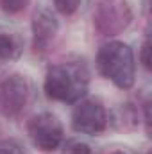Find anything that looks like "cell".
<instances>
[{"instance_id":"cell-8","label":"cell","mask_w":152,"mask_h":154,"mask_svg":"<svg viewBox=\"0 0 152 154\" xmlns=\"http://www.w3.org/2000/svg\"><path fill=\"white\" fill-rule=\"evenodd\" d=\"M20 47L22 45H20L16 36L0 32V61H9V59L18 57Z\"/></svg>"},{"instance_id":"cell-3","label":"cell","mask_w":152,"mask_h":154,"mask_svg":"<svg viewBox=\"0 0 152 154\" xmlns=\"http://www.w3.org/2000/svg\"><path fill=\"white\" fill-rule=\"evenodd\" d=\"M131 22V9L125 0H99L95 11L97 29L104 34H118Z\"/></svg>"},{"instance_id":"cell-9","label":"cell","mask_w":152,"mask_h":154,"mask_svg":"<svg viewBox=\"0 0 152 154\" xmlns=\"http://www.w3.org/2000/svg\"><path fill=\"white\" fill-rule=\"evenodd\" d=\"M31 0H0V5L5 13H20L29 5Z\"/></svg>"},{"instance_id":"cell-6","label":"cell","mask_w":152,"mask_h":154,"mask_svg":"<svg viewBox=\"0 0 152 154\" xmlns=\"http://www.w3.org/2000/svg\"><path fill=\"white\" fill-rule=\"evenodd\" d=\"M29 99V82L22 75H11L0 84V109L5 115L22 111Z\"/></svg>"},{"instance_id":"cell-1","label":"cell","mask_w":152,"mask_h":154,"mask_svg":"<svg viewBox=\"0 0 152 154\" xmlns=\"http://www.w3.org/2000/svg\"><path fill=\"white\" fill-rule=\"evenodd\" d=\"M97 66L102 75L122 90H129L134 84V54L127 43H106L99 50Z\"/></svg>"},{"instance_id":"cell-11","label":"cell","mask_w":152,"mask_h":154,"mask_svg":"<svg viewBox=\"0 0 152 154\" xmlns=\"http://www.w3.org/2000/svg\"><path fill=\"white\" fill-rule=\"evenodd\" d=\"M0 154H23V151L18 142L4 140V142H0Z\"/></svg>"},{"instance_id":"cell-13","label":"cell","mask_w":152,"mask_h":154,"mask_svg":"<svg viewBox=\"0 0 152 154\" xmlns=\"http://www.w3.org/2000/svg\"><path fill=\"white\" fill-rule=\"evenodd\" d=\"M70 154H91V151L86 143H74L70 149Z\"/></svg>"},{"instance_id":"cell-12","label":"cell","mask_w":152,"mask_h":154,"mask_svg":"<svg viewBox=\"0 0 152 154\" xmlns=\"http://www.w3.org/2000/svg\"><path fill=\"white\" fill-rule=\"evenodd\" d=\"M140 61L143 63V66L147 70H150V43L145 41L143 47H141V52H140Z\"/></svg>"},{"instance_id":"cell-2","label":"cell","mask_w":152,"mask_h":154,"mask_svg":"<svg viewBox=\"0 0 152 154\" xmlns=\"http://www.w3.org/2000/svg\"><path fill=\"white\" fill-rule=\"evenodd\" d=\"M88 91V74L77 65H56L45 77V93L61 102H77Z\"/></svg>"},{"instance_id":"cell-10","label":"cell","mask_w":152,"mask_h":154,"mask_svg":"<svg viewBox=\"0 0 152 154\" xmlns=\"http://www.w3.org/2000/svg\"><path fill=\"white\" fill-rule=\"evenodd\" d=\"M79 2L81 0H54L56 9L61 14H74L77 11V7H79Z\"/></svg>"},{"instance_id":"cell-4","label":"cell","mask_w":152,"mask_h":154,"mask_svg":"<svg viewBox=\"0 0 152 154\" xmlns=\"http://www.w3.org/2000/svg\"><path fill=\"white\" fill-rule=\"evenodd\" d=\"M72 125L82 134H100L108 125V113L99 100H82L74 109Z\"/></svg>"},{"instance_id":"cell-14","label":"cell","mask_w":152,"mask_h":154,"mask_svg":"<svg viewBox=\"0 0 152 154\" xmlns=\"http://www.w3.org/2000/svg\"><path fill=\"white\" fill-rule=\"evenodd\" d=\"M113 154H125L123 151H116V152H113Z\"/></svg>"},{"instance_id":"cell-7","label":"cell","mask_w":152,"mask_h":154,"mask_svg":"<svg viewBox=\"0 0 152 154\" xmlns=\"http://www.w3.org/2000/svg\"><path fill=\"white\" fill-rule=\"evenodd\" d=\"M59 23L48 11H39L34 14L32 20V34H34V48L45 50L48 43L57 34Z\"/></svg>"},{"instance_id":"cell-5","label":"cell","mask_w":152,"mask_h":154,"mask_svg":"<svg viewBox=\"0 0 152 154\" xmlns=\"http://www.w3.org/2000/svg\"><path fill=\"white\" fill-rule=\"evenodd\" d=\"M29 133L34 145L41 151H54L63 142V125L50 113L34 116L29 124Z\"/></svg>"}]
</instances>
